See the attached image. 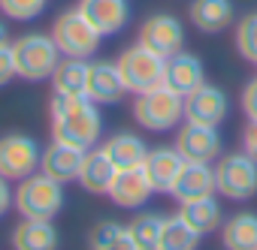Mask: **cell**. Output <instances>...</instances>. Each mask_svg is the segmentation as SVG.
<instances>
[{
    "instance_id": "6da1fadb",
    "label": "cell",
    "mask_w": 257,
    "mask_h": 250,
    "mask_svg": "<svg viewBox=\"0 0 257 250\" xmlns=\"http://www.w3.org/2000/svg\"><path fill=\"white\" fill-rule=\"evenodd\" d=\"M103 136V114L88 96H52V139L76 145L82 151L97 148Z\"/></svg>"
},
{
    "instance_id": "7a4b0ae2",
    "label": "cell",
    "mask_w": 257,
    "mask_h": 250,
    "mask_svg": "<svg viewBox=\"0 0 257 250\" xmlns=\"http://www.w3.org/2000/svg\"><path fill=\"white\" fill-rule=\"evenodd\" d=\"M13 58H16V72L25 82H49L55 66L61 64V48L52 40V34H40V30H28L22 36H16L13 42Z\"/></svg>"
},
{
    "instance_id": "3957f363",
    "label": "cell",
    "mask_w": 257,
    "mask_h": 250,
    "mask_svg": "<svg viewBox=\"0 0 257 250\" xmlns=\"http://www.w3.org/2000/svg\"><path fill=\"white\" fill-rule=\"evenodd\" d=\"M134 120L143 130H152V133L176 130L185 120V96L176 94L167 84L152 88L146 94H137V100H134Z\"/></svg>"
},
{
    "instance_id": "277c9868",
    "label": "cell",
    "mask_w": 257,
    "mask_h": 250,
    "mask_svg": "<svg viewBox=\"0 0 257 250\" xmlns=\"http://www.w3.org/2000/svg\"><path fill=\"white\" fill-rule=\"evenodd\" d=\"M64 208V184L34 172L16 187V211L28 220H55Z\"/></svg>"
},
{
    "instance_id": "5b68a950",
    "label": "cell",
    "mask_w": 257,
    "mask_h": 250,
    "mask_svg": "<svg viewBox=\"0 0 257 250\" xmlns=\"http://www.w3.org/2000/svg\"><path fill=\"white\" fill-rule=\"evenodd\" d=\"M115 64H118V72H121V78H124L127 94H134V96L164 84L167 58H161L158 52L146 48L143 42L127 46V48L118 54V60H115Z\"/></svg>"
},
{
    "instance_id": "8992f818",
    "label": "cell",
    "mask_w": 257,
    "mask_h": 250,
    "mask_svg": "<svg viewBox=\"0 0 257 250\" xmlns=\"http://www.w3.org/2000/svg\"><path fill=\"white\" fill-rule=\"evenodd\" d=\"M49 34H52V40L58 42V48H61L64 58L91 60V58L100 52V42H103V36H100L97 28L79 12V6L61 12V16L55 18V24H52Z\"/></svg>"
},
{
    "instance_id": "52a82bcc",
    "label": "cell",
    "mask_w": 257,
    "mask_h": 250,
    "mask_svg": "<svg viewBox=\"0 0 257 250\" xmlns=\"http://www.w3.org/2000/svg\"><path fill=\"white\" fill-rule=\"evenodd\" d=\"M215 187L230 202H248L257 196V160L245 151L215 160Z\"/></svg>"
},
{
    "instance_id": "ba28073f",
    "label": "cell",
    "mask_w": 257,
    "mask_h": 250,
    "mask_svg": "<svg viewBox=\"0 0 257 250\" xmlns=\"http://www.w3.org/2000/svg\"><path fill=\"white\" fill-rule=\"evenodd\" d=\"M43 148L28 133H7L0 136V175L10 181H25L40 172Z\"/></svg>"
},
{
    "instance_id": "9c48e42d",
    "label": "cell",
    "mask_w": 257,
    "mask_h": 250,
    "mask_svg": "<svg viewBox=\"0 0 257 250\" xmlns=\"http://www.w3.org/2000/svg\"><path fill=\"white\" fill-rule=\"evenodd\" d=\"M146 48L158 52L161 58H173L185 48V28L170 12H155L140 24V40Z\"/></svg>"
},
{
    "instance_id": "30bf717a",
    "label": "cell",
    "mask_w": 257,
    "mask_h": 250,
    "mask_svg": "<svg viewBox=\"0 0 257 250\" xmlns=\"http://www.w3.org/2000/svg\"><path fill=\"white\" fill-rule=\"evenodd\" d=\"M176 148L188 163H215L224 151L218 127H206V124H191L185 120L176 136Z\"/></svg>"
},
{
    "instance_id": "8fae6325",
    "label": "cell",
    "mask_w": 257,
    "mask_h": 250,
    "mask_svg": "<svg viewBox=\"0 0 257 250\" xmlns=\"http://www.w3.org/2000/svg\"><path fill=\"white\" fill-rule=\"evenodd\" d=\"M227 94L215 84H200L194 94L185 96V120L191 124H206V127H221L227 118Z\"/></svg>"
},
{
    "instance_id": "7c38bea8",
    "label": "cell",
    "mask_w": 257,
    "mask_h": 250,
    "mask_svg": "<svg viewBox=\"0 0 257 250\" xmlns=\"http://www.w3.org/2000/svg\"><path fill=\"white\" fill-rule=\"evenodd\" d=\"M82 163H85V151H82V148L52 139V145L43 148L40 172L49 175V178H55L58 184H70V181H79Z\"/></svg>"
},
{
    "instance_id": "4fadbf2b",
    "label": "cell",
    "mask_w": 257,
    "mask_h": 250,
    "mask_svg": "<svg viewBox=\"0 0 257 250\" xmlns=\"http://www.w3.org/2000/svg\"><path fill=\"white\" fill-rule=\"evenodd\" d=\"M79 12L97 28L100 36H115L131 22V4L127 0H79Z\"/></svg>"
},
{
    "instance_id": "5bb4252c",
    "label": "cell",
    "mask_w": 257,
    "mask_h": 250,
    "mask_svg": "<svg viewBox=\"0 0 257 250\" xmlns=\"http://www.w3.org/2000/svg\"><path fill=\"white\" fill-rule=\"evenodd\" d=\"M124 94H127V88H124V78H121L115 60H91L88 64V88H85L88 100H94L97 106H109V102H118Z\"/></svg>"
},
{
    "instance_id": "9a60e30c",
    "label": "cell",
    "mask_w": 257,
    "mask_h": 250,
    "mask_svg": "<svg viewBox=\"0 0 257 250\" xmlns=\"http://www.w3.org/2000/svg\"><path fill=\"white\" fill-rule=\"evenodd\" d=\"M218 187H215V166L212 163H188L182 166L170 196L185 205V202H194V199H203V196H215Z\"/></svg>"
},
{
    "instance_id": "2e32d148",
    "label": "cell",
    "mask_w": 257,
    "mask_h": 250,
    "mask_svg": "<svg viewBox=\"0 0 257 250\" xmlns=\"http://www.w3.org/2000/svg\"><path fill=\"white\" fill-rule=\"evenodd\" d=\"M152 181H149V175H146V169L143 166H137V169H118V175H115V181H112V187H109V199L118 205V208H143L149 199H152Z\"/></svg>"
},
{
    "instance_id": "e0dca14e",
    "label": "cell",
    "mask_w": 257,
    "mask_h": 250,
    "mask_svg": "<svg viewBox=\"0 0 257 250\" xmlns=\"http://www.w3.org/2000/svg\"><path fill=\"white\" fill-rule=\"evenodd\" d=\"M182 166H185V157L179 154L176 145L173 148H167V145L164 148H149V157L143 163L155 193H170L176 178H179V172H182Z\"/></svg>"
},
{
    "instance_id": "ac0fdd59",
    "label": "cell",
    "mask_w": 257,
    "mask_h": 250,
    "mask_svg": "<svg viewBox=\"0 0 257 250\" xmlns=\"http://www.w3.org/2000/svg\"><path fill=\"white\" fill-rule=\"evenodd\" d=\"M164 84L173 88V90L182 94V96L194 94L200 84H206V70H203L200 58H197V54H188V52H179V54L167 58Z\"/></svg>"
},
{
    "instance_id": "d6986e66",
    "label": "cell",
    "mask_w": 257,
    "mask_h": 250,
    "mask_svg": "<svg viewBox=\"0 0 257 250\" xmlns=\"http://www.w3.org/2000/svg\"><path fill=\"white\" fill-rule=\"evenodd\" d=\"M188 18L203 34H221L233 24L236 6H233V0H191Z\"/></svg>"
},
{
    "instance_id": "ffe728a7",
    "label": "cell",
    "mask_w": 257,
    "mask_h": 250,
    "mask_svg": "<svg viewBox=\"0 0 257 250\" xmlns=\"http://www.w3.org/2000/svg\"><path fill=\"white\" fill-rule=\"evenodd\" d=\"M115 175H118V169L106 157L103 148L85 151V163H82V172H79V184H82L85 193H91V196H109V187H112Z\"/></svg>"
},
{
    "instance_id": "44dd1931",
    "label": "cell",
    "mask_w": 257,
    "mask_h": 250,
    "mask_svg": "<svg viewBox=\"0 0 257 250\" xmlns=\"http://www.w3.org/2000/svg\"><path fill=\"white\" fill-rule=\"evenodd\" d=\"M100 148H103L106 157L115 163V169H137V166H143L146 157H149V145H146L143 136H137V133H115V136H109Z\"/></svg>"
},
{
    "instance_id": "7402d4cb",
    "label": "cell",
    "mask_w": 257,
    "mask_h": 250,
    "mask_svg": "<svg viewBox=\"0 0 257 250\" xmlns=\"http://www.w3.org/2000/svg\"><path fill=\"white\" fill-rule=\"evenodd\" d=\"M13 250H58V229L52 220H28L13 229Z\"/></svg>"
},
{
    "instance_id": "603a6c76",
    "label": "cell",
    "mask_w": 257,
    "mask_h": 250,
    "mask_svg": "<svg viewBox=\"0 0 257 250\" xmlns=\"http://www.w3.org/2000/svg\"><path fill=\"white\" fill-rule=\"evenodd\" d=\"M88 64L82 58H61V64L52 72V90L61 96H85L88 88Z\"/></svg>"
},
{
    "instance_id": "cb8c5ba5",
    "label": "cell",
    "mask_w": 257,
    "mask_h": 250,
    "mask_svg": "<svg viewBox=\"0 0 257 250\" xmlns=\"http://www.w3.org/2000/svg\"><path fill=\"white\" fill-rule=\"evenodd\" d=\"M224 250H257V214L239 211L224 220L221 226Z\"/></svg>"
},
{
    "instance_id": "d4e9b609",
    "label": "cell",
    "mask_w": 257,
    "mask_h": 250,
    "mask_svg": "<svg viewBox=\"0 0 257 250\" xmlns=\"http://www.w3.org/2000/svg\"><path fill=\"white\" fill-rule=\"evenodd\" d=\"M179 214L200 232V235H212L224 226V211H221V202L215 196H203V199H194V202H185L179 205Z\"/></svg>"
},
{
    "instance_id": "484cf974",
    "label": "cell",
    "mask_w": 257,
    "mask_h": 250,
    "mask_svg": "<svg viewBox=\"0 0 257 250\" xmlns=\"http://www.w3.org/2000/svg\"><path fill=\"white\" fill-rule=\"evenodd\" d=\"M88 250H137L127 223L118 220H100L91 232H88Z\"/></svg>"
},
{
    "instance_id": "4316f807",
    "label": "cell",
    "mask_w": 257,
    "mask_h": 250,
    "mask_svg": "<svg viewBox=\"0 0 257 250\" xmlns=\"http://www.w3.org/2000/svg\"><path fill=\"white\" fill-rule=\"evenodd\" d=\"M164 214L158 211H140L131 223H127V232H131L137 250H158L161 247V232H164Z\"/></svg>"
},
{
    "instance_id": "83f0119b",
    "label": "cell",
    "mask_w": 257,
    "mask_h": 250,
    "mask_svg": "<svg viewBox=\"0 0 257 250\" xmlns=\"http://www.w3.org/2000/svg\"><path fill=\"white\" fill-rule=\"evenodd\" d=\"M200 238L203 235L182 214H173V217L164 220V232H161V247L158 250H197Z\"/></svg>"
},
{
    "instance_id": "f1b7e54d",
    "label": "cell",
    "mask_w": 257,
    "mask_h": 250,
    "mask_svg": "<svg viewBox=\"0 0 257 250\" xmlns=\"http://www.w3.org/2000/svg\"><path fill=\"white\" fill-rule=\"evenodd\" d=\"M236 52L248 60V64H257V12H248L245 18L236 22Z\"/></svg>"
},
{
    "instance_id": "f546056e",
    "label": "cell",
    "mask_w": 257,
    "mask_h": 250,
    "mask_svg": "<svg viewBox=\"0 0 257 250\" xmlns=\"http://www.w3.org/2000/svg\"><path fill=\"white\" fill-rule=\"evenodd\" d=\"M49 0H0V12L13 22H34L43 16Z\"/></svg>"
},
{
    "instance_id": "4dcf8cb0",
    "label": "cell",
    "mask_w": 257,
    "mask_h": 250,
    "mask_svg": "<svg viewBox=\"0 0 257 250\" xmlns=\"http://www.w3.org/2000/svg\"><path fill=\"white\" fill-rule=\"evenodd\" d=\"M16 58H13V46H0V88H7L16 78Z\"/></svg>"
},
{
    "instance_id": "1f68e13d",
    "label": "cell",
    "mask_w": 257,
    "mask_h": 250,
    "mask_svg": "<svg viewBox=\"0 0 257 250\" xmlns=\"http://www.w3.org/2000/svg\"><path fill=\"white\" fill-rule=\"evenodd\" d=\"M242 112L248 120H257V76L242 88Z\"/></svg>"
},
{
    "instance_id": "d6a6232c",
    "label": "cell",
    "mask_w": 257,
    "mask_h": 250,
    "mask_svg": "<svg viewBox=\"0 0 257 250\" xmlns=\"http://www.w3.org/2000/svg\"><path fill=\"white\" fill-rule=\"evenodd\" d=\"M242 151L257 160V120H248V127L242 130Z\"/></svg>"
},
{
    "instance_id": "836d02e7",
    "label": "cell",
    "mask_w": 257,
    "mask_h": 250,
    "mask_svg": "<svg viewBox=\"0 0 257 250\" xmlns=\"http://www.w3.org/2000/svg\"><path fill=\"white\" fill-rule=\"evenodd\" d=\"M13 205H16V193H13V187H10V178L0 175V217H4Z\"/></svg>"
},
{
    "instance_id": "e575fe53",
    "label": "cell",
    "mask_w": 257,
    "mask_h": 250,
    "mask_svg": "<svg viewBox=\"0 0 257 250\" xmlns=\"http://www.w3.org/2000/svg\"><path fill=\"white\" fill-rule=\"evenodd\" d=\"M0 46H10V28L4 18H0Z\"/></svg>"
}]
</instances>
